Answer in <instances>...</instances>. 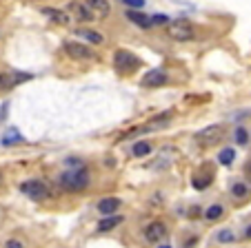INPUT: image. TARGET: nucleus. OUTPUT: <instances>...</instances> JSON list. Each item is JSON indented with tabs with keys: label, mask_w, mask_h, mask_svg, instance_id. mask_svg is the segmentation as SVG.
Returning <instances> with one entry per match:
<instances>
[{
	"label": "nucleus",
	"mask_w": 251,
	"mask_h": 248,
	"mask_svg": "<svg viewBox=\"0 0 251 248\" xmlns=\"http://www.w3.org/2000/svg\"><path fill=\"white\" fill-rule=\"evenodd\" d=\"M67 14H71L76 20H80V23H89V20H94V16H91V11L87 9L85 2H76V0H71L69 5H67Z\"/></svg>",
	"instance_id": "obj_9"
},
{
	"label": "nucleus",
	"mask_w": 251,
	"mask_h": 248,
	"mask_svg": "<svg viewBox=\"0 0 251 248\" xmlns=\"http://www.w3.org/2000/svg\"><path fill=\"white\" fill-rule=\"evenodd\" d=\"M43 14L47 16L49 20H53V23H58V24H69V23H71V18H69V14H67V11L51 9V7H45V9H43Z\"/></svg>",
	"instance_id": "obj_14"
},
{
	"label": "nucleus",
	"mask_w": 251,
	"mask_h": 248,
	"mask_svg": "<svg viewBox=\"0 0 251 248\" xmlns=\"http://www.w3.org/2000/svg\"><path fill=\"white\" fill-rule=\"evenodd\" d=\"M233 159H236V151L233 149H223L218 155V162L223 164V166H231Z\"/></svg>",
	"instance_id": "obj_17"
},
{
	"label": "nucleus",
	"mask_w": 251,
	"mask_h": 248,
	"mask_svg": "<svg viewBox=\"0 0 251 248\" xmlns=\"http://www.w3.org/2000/svg\"><path fill=\"white\" fill-rule=\"evenodd\" d=\"M236 142H238L240 146L249 142V135H247V129H242V127H238V129H236Z\"/></svg>",
	"instance_id": "obj_22"
},
{
	"label": "nucleus",
	"mask_w": 251,
	"mask_h": 248,
	"mask_svg": "<svg viewBox=\"0 0 251 248\" xmlns=\"http://www.w3.org/2000/svg\"><path fill=\"white\" fill-rule=\"evenodd\" d=\"M14 82H11V73H0V89H11Z\"/></svg>",
	"instance_id": "obj_23"
},
{
	"label": "nucleus",
	"mask_w": 251,
	"mask_h": 248,
	"mask_svg": "<svg viewBox=\"0 0 251 248\" xmlns=\"http://www.w3.org/2000/svg\"><path fill=\"white\" fill-rule=\"evenodd\" d=\"M60 186L65 191H71V193H78V191H85L89 186V171L78 166V169H71V171H65V173L58 178Z\"/></svg>",
	"instance_id": "obj_1"
},
{
	"label": "nucleus",
	"mask_w": 251,
	"mask_h": 248,
	"mask_svg": "<svg viewBox=\"0 0 251 248\" xmlns=\"http://www.w3.org/2000/svg\"><path fill=\"white\" fill-rule=\"evenodd\" d=\"M151 24H169V16H165V14L151 16Z\"/></svg>",
	"instance_id": "obj_24"
},
{
	"label": "nucleus",
	"mask_w": 251,
	"mask_h": 248,
	"mask_svg": "<svg viewBox=\"0 0 251 248\" xmlns=\"http://www.w3.org/2000/svg\"><path fill=\"white\" fill-rule=\"evenodd\" d=\"M231 195L245 197V195H249V188H247L245 184H233V186H231Z\"/></svg>",
	"instance_id": "obj_21"
},
{
	"label": "nucleus",
	"mask_w": 251,
	"mask_h": 248,
	"mask_svg": "<svg viewBox=\"0 0 251 248\" xmlns=\"http://www.w3.org/2000/svg\"><path fill=\"white\" fill-rule=\"evenodd\" d=\"M20 191L29 197V200H36V202H45L51 197V191L45 182L40 180H29V182H23L20 184Z\"/></svg>",
	"instance_id": "obj_2"
},
{
	"label": "nucleus",
	"mask_w": 251,
	"mask_h": 248,
	"mask_svg": "<svg viewBox=\"0 0 251 248\" xmlns=\"http://www.w3.org/2000/svg\"><path fill=\"white\" fill-rule=\"evenodd\" d=\"M120 206H123V202H120L118 197H104V200L98 202V213H102V215H114V213H118Z\"/></svg>",
	"instance_id": "obj_11"
},
{
	"label": "nucleus",
	"mask_w": 251,
	"mask_h": 248,
	"mask_svg": "<svg viewBox=\"0 0 251 248\" xmlns=\"http://www.w3.org/2000/svg\"><path fill=\"white\" fill-rule=\"evenodd\" d=\"M167 36L171 40H178V43H187L194 38V27L187 20H174V23L167 24Z\"/></svg>",
	"instance_id": "obj_4"
},
{
	"label": "nucleus",
	"mask_w": 251,
	"mask_h": 248,
	"mask_svg": "<svg viewBox=\"0 0 251 248\" xmlns=\"http://www.w3.org/2000/svg\"><path fill=\"white\" fill-rule=\"evenodd\" d=\"M162 248H171V246H162Z\"/></svg>",
	"instance_id": "obj_30"
},
{
	"label": "nucleus",
	"mask_w": 251,
	"mask_h": 248,
	"mask_svg": "<svg viewBox=\"0 0 251 248\" xmlns=\"http://www.w3.org/2000/svg\"><path fill=\"white\" fill-rule=\"evenodd\" d=\"M151 153V144L149 142H136L133 144V155L136 158H145V155H149Z\"/></svg>",
	"instance_id": "obj_18"
},
{
	"label": "nucleus",
	"mask_w": 251,
	"mask_h": 248,
	"mask_svg": "<svg viewBox=\"0 0 251 248\" xmlns=\"http://www.w3.org/2000/svg\"><path fill=\"white\" fill-rule=\"evenodd\" d=\"M0 184H2V173H0Z\"/></svg>",
	"instance_id": "obj_29"
},
{
	"label": "nucleus",
	"mask_w": 251,
	"mask_h": 248,
	"mask_svg": "<svg viewBox=\"0 0 251 248\" xmlns=\"http://www.w3.org/2000/svg\"><path fill=\"white\" fill-rule=\"evenodd\" d=\"M125 222V217L123 215H104L102 220H100V224H98V233H109V230H114V228H118L120 224Z\"/></svg>",
	"instance_id": "obj_12"
},
{
	"label": "nucleus",
	"mask_w": 251,
	"mask_h": 248,
	"mask_svg": "<svg viewBox=\"0 0 251 248\" xmlns=\"http://www.w3.org/2000/svg\"><path fill=\"white\" fill-rule=\"evenodd\" d=\"M20 140H23V135H20L16 129H9V131L5 133V137H2V144L11 146V144H16V142H20Z\"/></svg>",
	"instance_id": "obj_19"
},
{
	"label": "nucleus",
	"mask_w": 251,
	"mask_h": 248,
	"mask_svg": "<svg viewBox=\"0 0 251 248\" xmlns=\"http://www.w3.org/2000/svg\"><path fill=\"white\" fill-rule=\"evenodd\" d=\"M223 135H225L223 124H211V127L200 129V131L196 133L194 140L198 142L200 146H213V144H218V142L223 140Z\"/></svg>",
	"instance_id": "obj_3"
},
{
	"label": "nucleus",
	"mask_w": 251,
	"mask_h": 248,
	"mask_svg": "<svg viewBox=\"0 0 251 248\" xmlns=\"http://www.w3.org/2000/svg\"><path fill=\"white\" fill-rule=\"evenodd\" d=\"M127 18L131 20L136 27H142V29L153 27V24H151V16H145V14H140V11H136V9H129L127 11Z\"/></svg>",
	"instance_id": "obj_13"
},
{
	"label": "nucleus",
	"mask_w": 251,
	"mask_h": 248,
	"mask_svg": "<svg viewBox=\"0 0 251 248\" xmlns=\"http://www.w3.org/2000/svg\"><path fill=\"white\" fill-rule=\"evenodd\" d=\"M114 65L120 73H131L140 67V58H136L131 51H125V49H118L114 56Z\"/></svg>",
	"instance_id": "obj_5"
},
{
	"label": "nucleus",
	"mask_w": 251,
	"mask_h": 248,
	"mask_svg": "<svg viewBox=\"0 0 251 248\" xmlns=\"http://www.w3.org/2000/svg\"><path fill=\"white\" fill-rule=\"evenodd\" d=\"M223 213H225V208L220 204H213V206H209L207 211H204V217H207L209 222H216V220H220L223 217Z\"/></svg>",
	"instance_id": "obj_16"
},
{
	"label": "nucleus",
	"mask_w": 251,
	"mask_h": 248,
	"mask_svg": "<svg viewBox=\"0 0 251 248\" xmlns=\"http://www.w3.org/2000/svg\"><path fill=\"white\" fill-rule=\"evenodd\" d=\"M5 248H25V246L18 242V239H9V242L5 244Z\"/></svg>",
	"instance_id": "obj_26"
},
{
	"label": "nucleus",
	"mask_w": 251,
	"mask_h": 248,
	"mask_svg": "<svg viewBox=\"0 0 251 248\" xmlns=\"http://www.w3.org/2000/svg\"><path fill=\"white\" fill-rule=\"evenodd\" d=\"M65 51L69 58H74V60H91V58H96V53L91 51L89 47H85V45L80 43H65Z\"/></svg>",
	"instance_id": "obj_6"
},
{
	"label": "nucleus",
	"mask_w": 251,
	"mask_h": 248,
	"mask_svg": "<svg viewBox=\"0 0 251 248\" xmlns=\"http://www.w3.org/2000/svg\"><path fill=\"white\" fill-rule=\"evenodd\" d=\"M245 237H247V239H251V226H249V228L245 230Z\"/></svg>",
	"instance_id": "obj_28"
},
{
	"label": "nucleus",
	"mask_w": 251,
	"mask_h": 248,
	"mask_svg": "<svg viewBox=\"0 0 251 248\" xmlns=\"http://www.w3.org/2000/svg\"><path fill=\"white\" fill-rule=\"evenodd\" d=\"M142 233H145V239H147L149 244H158L167 235V230H165V224H162V222H151Z\"/></svg>",
	"instance_id": "obj_10"
},
{
	"label": "nucleus",
	"mask_w": 251,
	"mask_h": 248,
	"mask_svg": "<svg viewBox=\"0 0 251 248\" xmlns=\"http://www.w3.org/2000/svg\"><path fill=\"white\" fill-rule=\"evenodd\" d=\"M123 2L131 9H142V5H145V0H123Z\"/></svg>",
	"instance_id": "obj_25"
},
{
	"label": "nucleus",
	"mask_w": 251,
	"mask_h": 248,
	"mask_svg": "<svg viewBox=\"0 0 251 248\" xmlns=\"http://www.w3.org/2000/svg\"><path fill=\"white\" fill-rule=\"evenodd\" d=\"M76 36H80V38H85V40H89L91 45H102V43H104L102 33L94 31V29H78Z\"/></svg>",
	"instance_id": "obj_15"
},
{
	"label": "nucleus",
	"mask_w": 251,
	"mask_h": 248,
	"mask_svg": "<svg viewBox=\"0 0 251 248\" xmlns=\"http://www.w3.org/2000/svg\"><path fill=\"white\" fill-rule=\"evenodd\" d=\"M167 82V71L165 69H151L147 71V73L142 75V87H149V89H153V87H162Z\"/></svg>",
	"instance_id": "obj_8"
},
{
	"label": "nucleus",
	"mask_w": 251,
	"mask_h": 248,
	"mask_svg": "<svg viewBox=\"0 0 251 248\" xmlns=\"http://www.w3.org/2000/svg\"><path fill=\"white\" fill-rule=\"evenodd\" d=\"M216 239H218L220 244H231V242H236V233H233V230H229V228H223V230H218Z\"/></svg>",
	"instance_id": "obj_20"
},
{
	"label": "nucleus",
	"mask_w": 251,
	"mask_h": 248,
	"mask_svg": "<svg viewBox=\"0 0 251 248\" xmlns=\"http://www.w3.org/2000/svg\"><path fill=\"white\" fill-rule=\"evenodd\" d=\"M209 184V178H204V180H194V186L196 188H204Z\"/></svg>",
	"instance_id": "obj_27"
},
{
	"label": "nucleus",
	"mask_w": 251,
	"mask_h": 248,
	"mask_svg": "<svg viewBox=\"0 0 251 248\" xmlns=\"http://www.w3.org/2000/svg\"><path fill=\"white\" fill-rule=\"evenodd\" d=\"M85 5H87V9L91 11L94 20H104L107 16L111 14V5H109V0H87Z\"/></svg>",
	"instance_id": "obj_7"
}]
</instances>
